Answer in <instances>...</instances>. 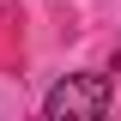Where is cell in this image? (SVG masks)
Wrapping results in <instances>:
<instances>
[{
  "mask_svg": "<svg viewBox=\"0 0 121 121\" xmlns=\"http://www.w3.org/2000/svg\"><path fill=\"white\" fill-rule=\"evenodd\" d=\"M109 103H115V85H109V73H67L55 91L43 97V115H67V121H97L109 115Z\"/></svg>",
  "mask_w": 121,
  "mask_h": 121,
  "instance_id": "cell-1",
  "label": "cell"
}]
</instances>
